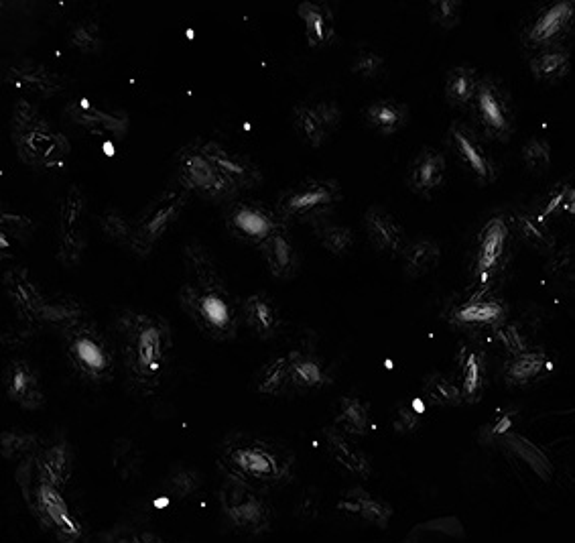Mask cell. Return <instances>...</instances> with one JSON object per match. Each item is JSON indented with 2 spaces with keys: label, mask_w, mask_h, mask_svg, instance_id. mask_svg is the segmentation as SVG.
<instances>
[{
  "label": "cell",
  "mask_w": 575,
  "mask_h": 543,
  "mask_svg": "<svg viewBox=\"0 0 575 543\" xmlns=\"http://www.w3.org/2000/svg\"><path fill=\"white\" fill-rule=\"evenodd\" d=\"M326 442L330 448V454L336 458L338 464H342L346 470H350L352 474L358 476H368L370 474V460L368 456L358 450L344 432H340L338 428H328L326 430Z\"/></svg>",
  "instance_id": "31"
},
{
  "label": "cell",
  "mask_w": 575,
  "mask_h": 543,
  "mask_svg": "<svg viewBox=\"0 0 575 543\" xmlns=\"http://www.w3.org/2000/svg\"><path fill=\"white\" fill-rule=\"evenodd\" d=\"M502 318V306L494 299H472L456 310V320L470 326H494Z\"/></svg>",
  "instance_id": "39"
},
{
  "label": "cell",
  "mask_w": 575,
  "mask_h": 543,
  "mask_svg": "<svg viewBox=\"0 0 575 543\" xmlns=\"http://www.w3.org/2000/svg\"><path fill=\"white\" fill-rule=\"evenodd\" d=\"M242 316L250 330L261 338H273L281 328V314L267 293H252L242 301Z\"/></svg>",
  "instance_id": "26"
},
{
  "label": "cell",
  "mask_w": 575,
  "mask_h": 543,
  "mask_svg": "<svg viewBox=\"0 0 575 543\" xmlns=\"http://www.w3.org/2000/svg\"><path fill=\"white\" fill-rule=\"evenodd\" d=\"M523 159H525V165L535 171V173H541L549 167V161H551V147L545 139H531L525 143L523 147Z\"/></svg>",
  "instance_id": "47"
},
{
  "label": "cell",
  "mask_w": 575,
  "mask_h": 543,
  "mask_svg": "<svg viewBox=\"0 0 575 543\" xmlns=\"http://www.w3.org/2000/svg\"><path fill=\"white\" fill-rule=\"evenodd\" d=\"M366 234L376 251L399 253L405 245V234L401 224L380 206H370L364 216Z\"/></svg>",
  "instance_id": "23"
},
{
  "label": "cell",
  "mask_w": 575,
  "mask_h": 543,
  "mask_svg": "<svg viewBox=\"0 0 575 543\" xmlns=\"http://www.w3.org/2000/svg\"><path fill=\"white\" fill-rule=\"evenodd\" d=\"M545 367L543 352H523L508 365V379L513 383H527L535 379Z\"/></svg>",
  "instance_id": "42"
},
{
  "label": "cell",
  "mask_w": 575,
  "mask_h": 543,
  "mask_svg": "<svg viewBox=\"0 0 575 543\" xmlns=\"http://www.w3.org/2000/svg\"><path fill=\"white\" fill-rule=\"evenodd\" d=\"M498 340L513 352V354H523V352H527L525 350V340H523V336L519 334V330L515 328V326H504V328H500L498 330Z\"/></svg>",
  "instance_id": "52"
},
{
  "label": "cell",
  "mask_w": 575,
  "mask_h": 543,
  "mask_svg": "<svg viewBox=\"0 0 575 543\" xmlns=\"http://www.w3.org/2000/svg\"><path fill=\"white\" fill-rule=\"evenodd\" d=\"M259 249L263 253V259L267 261L269 271L275 277L291 279L301 267V255H299V251L295 247V240H293V236L285 224L279 230H275Z\"/></svg>",
  "instance_id": "21"
},
{
  "label": "cell",
  "mask_w": 575,
  "mask_h": 543,
  "mask_svg": "<svg viewBox=\"0 0 575 543\" xmlns=\"http://www.w3.org/2000/svg\"><path fill=\"white\" fill-rule=\"evenodd\" d=\"M425 397L435 405H460L464 401L460 387L441 375H431L427 379Z\"/></svg>",
  "instance_id": "44"
},
{
  "label": "cell",
  "mask_w": 575,
  "mask_h": 543,
  "mask_svg": "<svg viewBox=\"0 0 575 543\" xmlns=\"http://www.w3.org/2000/svg\"><path fill=\"white\" fill-rule=\"evenodd\" d=\"M200 476L194 472V470H179L175 474H171L167 480H165V489L169 491L171 497H177V499H185L189 497L191 493H196L200 489Z\"/></svg>",
  "instance_id": "46"
},
{
  "label": "cell",
  "mask_w": 575,
  "mask_h": 543,
  "mask_svg": "<svg viewBox=\"0 0 575 543\" xmlns=\"http://www.w3.org/2000/svg\"><path fill=\"white\" fill-rule=\"evenodd\" d=\"M13 141L19 157L37 167H55L70 155V141L57 133L35 106L21 100L13 112Z\"/></svg>",
  "instance_id": "5"
},
{
  "label": "cell",
  "mask_w": 575,
  "mask_h": 543,
  "mask_svg": "<svg viewBox=\"0 0 575 543\" xmlns=\"http://www.w3.org/2000/svg\"><path fill=\"white\" fill-rule=\"evenodd\" d=\"M315 236L324 245V249L338 257L346 255L354 245V232L348 226L330 222L326 218L315 220Z\"/></svg>",
  "instance_id": "38"
},
{
  "label": "cell",
  "mask_w": 575,
  "mask_h": 543,
  "mask_svg": "<svg viewBox=\"0 0 575 543\" xmlns=\"http://www.w3.org/2000/svg\"><path fill=\"white\" fill-rule=\"evenodd\" d=\"M177 181L210 200H232L240 190L210 161L200 143L183 147L177 155Z\"/></svg>",
  "instance_id": "10"
},
{
  "label": "cell",
  "mask_w": 575,
  "mask_h": 543,
  "mask_svg": "<svg viewBox=\"0 0 575 543\" xmlns=\"http://www.w3.org/2000/svg\"><path fill=\"white\" fill-rule=\"evenodd\" d=\"M382 66H385V59H382L380 53H376L372 49H362L354 59L352 72L362 76V78H376L380 74Z\"/></svg>",
  "instance_id": "50"
},
{
  "label": "cell",
  "mask_w": 575,
  "mask_h": 543,
  "mask_svg": "<svg viewBox=\"0 0 575 543\" xmlns=\"http://www.w3.org/2000/svg\"><path fill=\"white\" fill-rule=\"evenodd\" d=\"M35 460L41 472L45 474V478H49L53 485L63 487L70 480L72 468H74V454L66 440H59V442H53L51 446L39 448L35 452Z\"/></svg>",
  "instance_id": "29"
},
{
  "label": "cell",
  "mask_w": 575,
  "mask_h": 543,
  "mask_svg": "<svg viewBox=\"0 0 575 543\" xmlns=\"http://www.w3.org/2000/svg\"><path fill=\"white\" fill-rule=\"evenodd\" d=\"M575 25V3L573 0H561L545 7L531 27L527 29V41L533 45H549L563 37Z\"/></svg>",
  "instance_id": "18"
},
{
  "label": "cell",
  "mask_w": 575,
  "mask_h": 543,
  "mask_svg": "<svg viewBox=\"0 0 575 543\" xmlns=\"http://www.w3.org/2000/svg\"><path fill=\"white\" fill-rule=\"evenodd\" d=\"M220 470L242 480L244 485L267 493L283 487L293 478L295 456L273 440L234 432L218 448Z\"/></svg>",
  "instance_id": "2"
},
{
  "label": "cell",
  "mask_w": 575,
  "mask_h": 543,
  "mask_svg": "<svg viewBox=\"0 0 575 543\" xmlns=\"http://www.w3.org/2000/svg\"><path fill=\"white\" fill-rule=\"evenodd\" d=\"M407 116H409L407 106L395 100H378L366 108L368 123L385 135L397 133L407 123Z\"/></svg>",
  "instance_id": "33"
},
{
  "label": "cell",
  "mask_w": 575,
  "mask_h": 543,
  "mask_svg": "<svg viewBox=\"0 0 575 543\" xmlns=\"http://www.w3.org/2000/svg\"><path fill=\"white\" fill-rule=\"evenodd\" d=\"M431 19L443 29H452L462 19V3L458 0H437L431 5Z\"/></svg>",
  "instance_id": "49"
},
{
  "label": "cell",
  "mask_w": 575,
  "mask_h": 543,
  "mask_svg": "<svg viewBox=\"0 0 575 543\" xmlns=\"http://www.w3.org/2000/svg\"><path fill=\"white\" fill-rule=\"evenodd\" d=\"M531 72L541 82H559L569 72V51L559 45L545 47L531 59Z\"/></svg>",
  "instance_id": "34"
},
{
  "label": "cell",
  "mask_w": 575,
  "mask_h": 543,
  "mask_svg": "<svg viewBox=\"0 0 575 543\" xmlns=\"http://www.w3.org/2000/svg\"><path fill=\"white\" fill-rule=\"evenodd\" d=\"M7 291L15 308L29 320L39 324H66L72 326L80 318L74 301H51L41 295L37 285L29 279L25 269H11L7 273Z\"/></svg>",
  "instance_id": "9"
},
{
  "label": "cell",
  "mask_w": 575,
  "mask_h": 543,
  "mask_svg": "<svg viewBox=\"0 0 575 543\" xmlns=\"http://www.w3.org/2000/svg\"><path fill=\"white\" fill-rule=\"evenodd\" d=\"M421 424V413L415 407H399L397 419H395V428L399 432H413Z\"/></svg>",
  "instance_id": "53"
},
{
  "label": "cell",
  "mask_w": 575,
  "mask_h": 543,
  "mask_svg": "<svg viewBox=\"0 0 575 543\" xmlns=\"http://www.w3.org/2000/svg\"><path fill=\"white\" fill-rule=\"evenodd\" d=\"M191 192L181 184V181H173L167 186L133 222V234H131V251L147 257L153 247L159 243V238L175 224L181 210L189 202Z\"/></svg>",
  "instance_id": "7"
},
{
  "label": "cell",
  "mask_w": 575,
  "mask_h": 543,
  "mask_svg": "<svg viewBox=\"0 0 575 543\" xmlns=\"http://www.w3.org/2000/svg\"><path fill=\"white\" fill-rule=\"evenodd\" d=\"M102 230L110 240H114V243H126V245L131 243L133 224L116 210H110L102 216Z\"/></svg>",
  "instance_id": "48"
},
{
  "label": "cell",
  "mask_w": 575,
  "mask_h": 543,
  "mask_svg": "<svg viewBox=\"0 0 575 543\" xmlns=\"http://www.w3.org/2000/svg\"><path fill=\"white\" fill-rule=\"evenodd\" d=\"M116 330L131 381L141 389H155L169 360V324L157 314L126 310L118 316Z\"/></svg>",
  "instance_id": "3"
},
{
  "label": "cell",
  "mask_w": 575,
  "mask_h": 543,
  "mask_svg": "<svg viewBox=\"0 0 575 543\" xmlns=\"http://www.w3.org/2000/svg\"><path fill=\"white\" fill-rule=\"evenodd\" d=\"M41 448L39 436L23 432H3V456L7 460H25Z\"/></svg>",
  "instance_id": "43"
},
{
  "label": "cell",
  "mask_w": 575,
  "mask_h": 543,
  "mask_svg": "<svg viewBox=\"0 0 575 543\" xmlns=\"http://www.w3.org/2000/svg\"><path fill=\"white\" fill-rule=\"evenodd\" d=\"M508 238V226L502 218H492L478 238V255H476V275H480L482 281L488 279V275L496 269L500 263Z\"/></svg>",
  "instance_id": "25"
},
{
  "label": "cell",
  "mask_w": 575,
  "mask_h": 543,
  "mask_svg": "<svg viewBox=\"0 0 575 543\" xmlns=\"http://www.w3.org/2000/svg\"><path fill=\"white\" fill-rule=\"evenodd\" d=\"M17 482L23 499L37 523L61 543H80L84 529L70 511L66 499L61 497V487L53 485L41 472L35 454L25 458L17 470Z\"/></svg>",
  "instance_id": "4"
},
{
  "label": "cell",
  "mask_w": 575,
  "mask_h": 543,
  "mask_svg": "<svg viewBox=\"0 0 575 543\" xmlns=\"http://www.w3.org/2000/svg\"><path fill=\"white\" fill-rule=\"evenodd\" d=\"M297 15L305 25V37L311 47L328 45L334 37V13L328 5L305 0L297 7Z\"/></svg>",
  "instance_id": "28"
},
{
  "label": "cell",
  "mask_w": 575,
  "mask_h": 543,
  "mask_svg": "<svg viewBox=\"0 0 575 543\" xmlns=\"http://www.w3.org/2000/svg\"><path fill=\"white\" fill-rule=\"evenodd\" d=\"M484 387V362L478 352L466 350L462 354V397L466 401H478Z\"/></svg>",
  "instance_id": "41"
},
{
  "label": "cell",
  "mask_w": 575,
  "mask_h": 543,
  "mask_svg": "<svg viewBox=\"0 0 575 543\" xmlns=\"http://www.w3.org/2000/svg\"><path fill=\"white\" fill-rule=\"evenodd\" d=\"M202 151L210 157V161L232 181L238 190L244 188H254L261 184L263 173L259 165L246 155H240L216 141H204L200 143Z\"/></svg>",
  "instance_id": "16"
},
{
  "label": "cell",
  "mask_w": 575,
  "mask_h": 543,
  "mask_svg": "<svg viewBox=\"0 0 575 543\" xmlns=\"http://www.w3.org/2000/svg\"><path fill=\"white\" fill-rule=\"evenodd\" d=\"M450 143L454 151L458 153L460 161L472 171V175L478 181H482V184H490V181H494L496 177L494 163L472 129H468L464 123H454L450 127Z\"/></svg>",
  "instance_id": "17"
},
{
  "label": "cell",
  "mask_w": 575,
  "mask_h": 543,
  "mask_svg": "<svg viewBox=\"0 0 575 543\" xmlns=\"http://www.w3.org/2000/svg\"><path fill=\"white\" fill-rule=\"evenodd\" d=\"M68 116L76 125L92 131V133H106L112 137H124L129 131V116L124 112H108L86 98H78L66 106Z\"/></svg>",
  "instance_id": "19"
},
{
  "label": "cell",
  "mask_w": 575,
  "mask_h": 543,
  "mask_svg": "<svg viewBox=\"0 0 575 543\" xmlns=\"http://www.w3.org/2000/svg\"><path fill=\"white\" fill-rule=\"evenodd\" d=\"M336 428L350 436L368 432V405L358 397H342L336 413Z\"/></svg>",
  "instance_id": "36"
},
{
  "label": "cell",
  "mask_w": 575,
  "mask_h": 543,
  "mask_svg": "<svg viewBox=\"0 0 575 543\" xmlns=\"http://www.w3.org/2000/svg\"><path fill=\"white\" fill-rule=\"evenodd\" d=\"M295 129L311 145L319 147L328 141V137L338 129L342 112L336 102H315L299 104L293 108Z\"/></svg>",
  "instance_id": "15"
},
{
  "label": "cell",
  "mask_w": 575,
  "mask_h": 543,
  "mask_svg": "<svg viewBox=\"0 0 575 543\" xmlns=\"http://www.w3.org/2000/svg\"><path fill=\"white\" fill-rule=\"evenodd\" d=\"M63 350L72 369L90 383H104L114 373V352L108 340L90 324L76 322L63 330Z\"/></svg>",
  "instance_id": "6"
},
{
  "label": "cell",
  "mask_w": 575,
  "mask_h": 543,
  "mask_svg": "<svg viewBox=\"0 0 575 543\" xmlns=\"http://www.w3.org/2000/svg\"><path fill=\"white\" fill-rule=\"evenodd\" d=\"M222 513L226 521L244 533L261 535L271 527V505L265 493L244 485L242 480L224 474L218 493Z\"/></svg>",
  "instance_id": "8"
},
{
  "label": "cell",
  "mask_w": 575,
  "mask_h": 543,
  "mask_svg": "<svg viewBox=\"0 0 575 543\" xmlns=\"http://www.w3.org/2000/svg\"><path fill=\"white\" fill-rule=\"evenodd\" d=\"M187 281L179 289V304L196 326L214 340L228 342L238 334L242 308L226 287L214 257L202 245L183 249Z\"/></svg>",
  "instance_id": "1"
},
{
  "label": "cell",
  "mask_w": 575,
  "mask_h": 543,
  "mask_svg": "<svg viewBox=\"0 0 575 543\" xmlns=\"http://www.w3.org/2000/svg\"><path fill=\"white\" fill-rule=\"evenodd\" d=\"M439 259V245L435 240H415L403 251V267L409 277H421L437 265Z\"/></svg>",
  "instance_id": "35"
},
{
  "label": "cell",
  "mask_w": 575,
  "mask_h": 543,
  "mask_svg": "<svg viewBox=\"0 0 575 543\" xmlns=\"http://www.w3.org/2000/svg\"><path fill=\"white\" fill-rule=\"evenodd\" d=\"M472 110L478 120V127L488 137L506 141L513 135L515 127L513 100H510V94L498 80L494 78L480 80L476 96L472 100Z\"/></svg>",
  "instance_id": "12"
},
{
  "label": "cell",
  "mask_w": 575,
  "mask_h": 543,
  "mask_svg": "<svg viewBox=\"0 0 575 543\" xmlns=\"http://www.w3.org/2000/svg\"><path fill=\"white\" fill-rule=\"evenodd\" d=\"M291 360V387L301 391H315L326 387L332 377L324 360L309 352H289Z\"/></svg>",
  "instance_id": "27"
},
{
  "label": "cell",
  "mask_w": 575,
  "mask_h": 543,
  "mask_svg": "<svg viewBox=\"0 0 575 543\" xmlns=\"http://www.w3.org/2000/svg\"><path fill=\"white\" fill-rule=\"evenodd\" d=\"M338 509L344 513H350V515H358L376 527H387L391 517H393V507L389 503L380 501V499H376L370 493L360 491V489L346 493L340 499Z\"/></svg>",
  "instance_id": "30"
},
{
  "label": "cell",
  "mask_w": 575,
  "mask_h": 543,
  "mask_svg": "<svg viewBox=\"0 0 575 543\" xmlns=\"http://www.w3.org/2000/svg\"><path fill=\"white\" fill-rule=\"evenodd\" d=\"M86 200L78 186H72L59 206V247L57 257L63 265H76L86 249L84 230Z\"/></svg>",
  "instance_id": "14"
},
{
  "label": "cell",
  "mask_w": 575,
  "mask_h": 543,
  "mask_svg": "<svg viewBox=\"0 0 575 543\" xmlns=\"http://www.w3.org/2000/svg\"><path fill=\"white\" fill-rule=\"evenodd\" d=\"M70 41L74 47H78L80 51H88V53H96L104 39H102V29L94 19H84L78 21L72 31H70Z\"/></svg>",
  "instance_id": "45"
},
{
  "label": "cell",
  "mask_w": 575,
  "mask_h": 543,
  "mask_svg": "<svg viewBox=\"0 0 575 543\" xmlns=\"http://www.w3.org/2000/svg\"><path fill=\"white\" fill-rule=\"evenodd\" d=\"M504 442L508 444V448L513 450L521 460H525L529 464V468L533 472H537L541 478H549L553 472V464L549 462V458L545 456V452L541 448H537L533 442L525 440L519 434H504Z\"/></svg>",
  "instance_id": "40"
},
{
  "label": "cell",
  "mask_w": 575,
  "mask_h": 543,
  "mask_svg": "<svg viewBox=\"0 0 575 543\" xmlns=\"http://www.w3.org/2000/svg\"><path fill=\"white\" fill-rule=\"evenodd\" d=\"M445 179V159L439 151L425 147L409 165L407 181L409 188L417 194H431Z\"/></svg>",
  "instance_id": "24"
},
{
  "label": "cell",
  "mask_w": 575,
  "mask_h": 543,
  "mask_svg": "<svg viewBox=\"0 0 575 543\" xmlns=\"http://www.w3.org/2000/svg\"><path fill=\"white\" fill-rule=\"evenodd\" d=\"M137 448L131 440H116V446H114V464L116 468L124 474L126 470L131 468H137Z\"/></svg>",
  "instance_id": "51"
},
{
  "label": "cell",
  "mask_w": 575,
  "mask_h": 543,
  "mask_svg": "<svg viewBox=\"0 0 575 543\" xmlns=\"http://www.w3.org/2000/svg\"><path fill=\"white\" fill-rule=\"evenodd\" d=\"M254 387L263 395H283L291 387V360L289 354L277 356L257 373L254 379Z\"/></svg>",
  "instance_id": "32"
},
{
  "label": "cell",
  "mask_w": 575,
  "mask_h": 543,
  "mask_svg": "<svg viewBox=\"0 0 575 543\" xmlns=\"http://www.w3.org/2000/svg\"><path fill=\"white\" fill-rule=\"evenodd\" d=\"M5 389L15 403L29 411L39 409L45 401L37 371L23 358L9 362L5 369Z\"/></svg>",
  "instance_id": "20"
},
{
  "label": "cell",
  "mask_w": 575,
  "mask_h": 543,
  "mask_svg": "<svg viewBox=\"0 0 575 543\" xmlns=\"http://www.w3.org/2000/svg\"><path fill=\"white\" fill-rule=\"evenodd\" d=\"M283 224L285 222L279 218L277 212H271L259 202L236 200L226 210L228 230L246 245L261 247Z\"/></svg>",
  "instance_id": "13"
},
{
  "label": "cell",
  "mask_w": 575,
  "mask_h": 543,
  "mask_svg": "<svg viewBox=\"0 0 575 543\" xmlns=\"http://www.w3.org/2000/svg\"><path fill=\"white\" fill-rule=\"evenodd\" d=\"M478 84H480V80H478V74L474 68H470V66L454 68L445 82L447 100L456 106L472 104L476 90H478Z\"/></svg>",
  "instance_id": "37"
},
{
  "label": "cell",
  "mask_w": 575,
  "mask_h": 543,
  "mask_svg": "<svg viewBox=\"0 0 575 543\" xmlns=\"http://www.w3.org/2000/svg\"><path fill=\"white\" fill-rule=\"evenodd\" d=\"M342 200V190L334 179H305L281 194L277 214L287 220H319Z\"/></svg>",
  "instance_id": "11"
},
{
  "label": "cell",
  "mask_w": 575,
  "mask_h": 543,
  "mask_svg": "<svg viewBox=\"0 0 575 543\" xmlns=\"http://www.w3.org/2000/svg\"><path fill=\"white\" fill-rule=\"evenodd\" d=\"M5 82L19 90H29L41 96H51L66 88V78L43 64H17L5 72Z\"/></svg>",
  "instance_id": "22"
},
{
  "label": "cell",
  "mask_w": 575,
  "mask_h": 543,
  "mask_svg": "<svg viewBox=\"0 0 575 543\" xmlns=\"http://www.w3.org/2000/svg\"><path fill=\"white\" fill-rule=\"evenodd\" d=\"M110 543H161V541L151 533L139 535V533L122 529V531H116V535L110 539Z\"/></svg>",
  "instance_id": "54"
}]
</instances>
